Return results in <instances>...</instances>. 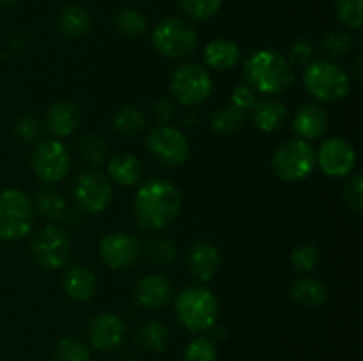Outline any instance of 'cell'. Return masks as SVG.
<instances>
[{
	"instance_id": "f546056e",
	"label": "cell",
	"mask_w": 363,
	"mask_h": 361,
	"mask_svg": "<svg viewBox=\"0 0 363 361\" xmlns=\"http://www.w3.org/2000/svg\"><path fill=\"white\" fill-rule=\"evenodd\" d=\"M78 149H80V156L87 166L96 168L106 161V145L96 134H87V137L82 138Z\"/></svg>"
},
{
	"instance_id": "d4e9b609",
	"label": "cell",
	"mask_w": 363,
	"mask_h": 361,
	"mask_svg": "<svg viewBox=\"0 0 363 361\" xmlns=\"http://www.w3.org/2000/svg\"><path fill=\"white\" fill-rule=\"evenodd\" d=\"M135 342L147 353H162L169 343V328L160 321H147L135 331Z\"/></svg>"
},
{
	"instance_id": "4fadbf2b",
	"label": "cell",
	"mask_w": 363,
	"mask_h": 361,
	"mask_svg": "<svg viewBox=\"0 0 363 361\" xmlns=\"http://www.w3.org/2000/svg\"><path fill=\"white\" fill-rule=\"evenodd\" d=\"M357 152L353 145L340 137L328 138L315 152V165L321 166L323 172L330 177H344L354 168Z\"/></svg>"
},
{
	"instance_id": "cb8c5ba5",
	"label": "cell",
	"mask_w": 363,
	"mask_h": 361,
	"mask_svg": "<svg viewBox=\"0 0 363 361\" xmlns=\"http://www.w3.org/2000/svg\"><path fill=\"white\" fill-rule=\"evenodd\" d=\"M108 173L121 186H135L142 177L140 161L133 154L121 152L108 161Z\"/></svg>"
},
{
	"instance_id": "603a6c76",
	"label": "cell",
	"mask_w": 363,
	"mask_h": 361,
	"mask_svg": "<svg viewBox=\"0 0 363 361\" xmlns=\"http://www.w3.org/2000/svg\"><path fill=\"white\" fill-rule=\"evenodd\" d=\"M291 296L301 306H319L328 297L325 282L314 276H301L291 287Z\"/></svg>"
},
{
	"instance_id": "e0dca14e",
	"label": "cell",
	"mask_w": 363,
	"mask_h": 361,
	"mask_svg": "<svg viewBox=\"0 0 363 361\" xmlns=\"http://www.w3.org/2000/svg\"><path fill=\"white\" fill-rule=\"evenodd\" d=\"M188 271L199 282H209L215 278L220 265V253L211 243H197L190 248L186 257Z\"/></svg>"
},
{
	"instance_id": "60d3db41",
	"label": "cell",
	"mask_w": 363,
	"mask_h": 361,
	"mask_svg": "<svg viewBox=\"0 0 363 361\" xmlns=\"http://www.w3.org/2000/svg\"><path fill=\"white\" fill-rule=\"evenodd\" d=\"M312 57H314V46H312V42L308 41L307 38L296 39V41L291 45L289 48L291 62L305 66V64H311Z\"/></svg>"
},
{
	"instance_id": "ac0fdd59",
	"label": "cell",
	"mask_w": 363,
	"mask_h": 361,
	"mask_svg": "<svg viewBox=\"0 0 363 361\" xmlns=\"http://www.w3.org/2000/svg\"><path fill=\"white\" fill-rule=\"evenodd\" d=\"M328 127V113L321 105L308 103L298 110L293 120V131L301 140H315Z\"/></svg>"
},
{
	"instance_id": "5bb4252c",
	"label": "cell",
	"mask_w": 363,
	"mask_h": 361,
	"mask_svg": "<svg viewBox=\"0 0 363 361\" xmlns=\"http://www.w3.org/2000/svg\"><path fill=\"white\" fill-rule=\"evenodd\" d=\"M138 243L126 232H112L99 243V257L110 269H126L137 260Z\"/></svg>"
},
{
	"instance_id": "8d00e7d4",
	"label": "cell",
	"mask_w": 363,
	"mask_h": 361,
	"mask_svg": "<svg viewBox=\"0 0 363 361\" xmlns=\"http://www.w3.org/2000/svg\"><path fill=\"white\" fill-rule=\"evenodd\" d=\"M216 356L218 353H216L215 343L206 336L191 340L184 350V361H216Z\"/></svg>"
},
{
	"instance_id": "ab89813d",
	"label": "cell",
	"mask_w": 363,
	"mask_h": 361,
	"mask_svg": "<svg viewBox=\"0 0 363 361\" xmlns=\"http://www.w3.org/2000/svg\"><path fill=\"white\" fill-rule=\"evenodd\" d=\"M14 133H16V137L20 138L21 142L32 144V142L38 140L39 134H41V122L30 115L20 117L16 122V127H14Z\"/></svg>"
},
{
	"instance_id": "52a82bcc",
	"label": "cell",
	"mask_w": 363,
	"mask_h": 361,
	"mask_svg": "<svg viewBox=\"0 0 363 361\" xmlns=\"http://www.w3.org/2000/svg\"><path fill=\"white\" fill-rule=\"evenodd\" d=\"M152 46L167 59H183L197 46V32L179 18H169L156 25L152 32Z\"/></svg>"
},
{
	"instance_id": "5b68a950",
	"label": "cell",
	"mask_w": 363,
	"mask_h": 361,
	"mask_svg": "<svg viewBox=\"0 0 363 361\" xmlns=\"http://www.w3.org/2000/svg\"><path fill=\"white\" fill-rule=\"evenodd\" d=\"M272 168L286 183H300L315 168V151L307 140H289L280 145L272 158Z\"/></svg>"
},
{
	"instance_id": "277c9868",
	"label": "cell",
	"mask_w": 363,
	"mask_h": 361,
	"mask_svg": "<svg viewBox=\"0 0 363 361\" xmlns=\"http://www.w3.org/2000/svg\"><path fill=\"white\" fill-rule=\"evenodd\" d=\"M34 214V205L23 191L4 190L0 193V239L18 241L28 236Z\"/></svg>"
},
{
	"instance_id": "6da1fadb",
	"label": "cell",
	"mask_w": 363,
	"mask_h": 361,
	"mask_svg": "<svg viewBox=\"0 0 363 361\" xmlns=\"http://www.w3.org/2000/svg\"><path fill=\"white\" fill-rule=\"evenodd\" d=\"M133 209L135 218L142 229H165L179 214L181 193L170 180L156 177L138 188Z\"/></svg>"
},
{
	"instance_id": "ee69618b",
	"label": "cell",
	"mask_w": 363,
	"mask_h": 361,
	"mask_svg": "<svg viewBox=\"0 0 363 361\" xmlns=\"http://www.w3.org/2000/svg\"><path fill=\"white\" fill-rule=\"evenodd\" d=\"M354 71H357L358 80H362V57H358L357 62H354Z\"/></svg>"
},
{
	"instance_id": "3957f363",
	"label": "cell",
	"mask_w": 363,
	"mask_h": 361,
	"mask_svg": "<svg viewBox=\"0 0 363 361\" xmlns=\"http://www.w3.org/2000/svg\"><path fill=\"white\" fill-rule=\"evenodd\" d=\"M218 314V299L204 287H188L176 299L177 321L191 333L208 331L215 326Z\"/></svg>"
},
{
	"instance_id": "d590c367",
	"label": "cell",
	"mask_w": 363,
	"mask_h": 361,
	"mask_svg": "<svg viewBox=\"0 0 363 361\" xmlns=\"http://www.w3.org/2000/svg\"><path fill=\"white\" fill-rule=\"evenodd\" d=\"M147 257L149 260L155 262L156 265H170L176 260V248L165 237H156L147 244Z\"/></svg>"
},
{
	"instance_id": "7c38bea8",
	"label": "cell",
	"mask_w": 363,
	"mask_h": 361,
	"mask_svg": "<svg viewBox=\"0 0 363 361\" xmlns=\"http://www.w3.org/2000/svg\"><path fill=\"white\" fill-rule=\"evenodd\" d=\"M73 195L77 204L85 212L98 214L103 212L112 202V184L103 173L89 170L77 177L73 186Z\"/></svg>"
},
{
	"instance_id": "ba28073f",
	"label": "cell",
	"mask_w": 363,
	"mask_h": 361,
	"mask_svg": "<svg viewBox=\"0 0 363 361\" xmlns=\"http://www.w3.org/2000/svg\"><path fill=\"white\" fill-rule=\"evenodd\" d=\"M170 91H172V96L181 105H201L211 96V74L199 64H183V66L174 71Z\"/></svg>"
},
{
	"instance_id": "9a60e30c",
	"label": "cell",
	"mask_w": 363,
	"mask_h": 361,
	"mask_svg": "<svg viewBox=\"0 0 363 361\" xmlns=\"http://www.w3.org/2000/svg\"><path fill=\"white\" fill-rule=\"evenodd\" d=\"M123 321L113 314H101L89 322V340L98 350H112L121 345L124 338Z\"/></svg>"
},
{
	"instance_id": "f35d334b",
	"label": "cell",
	"mask_w": 363,
	"mask_h": 361,
	"mask_svg": "<svg viewBox=\"0 0 363 361\" xmlns=\"http://www.w3.org/2000/svg\"><path fill=\"white\" fill-rule=\"evenodd\" d=\"M323 48L330 57H344L351 50V38L340 32H330L323 39Z\"/></svg>"
},
{
	"instance_id": "2e32d148",
	"label": "cell",
	"mask_w": 363,
	"mask_h": 361,
	"mask_svg": "<svg viewBox=\"0 0 363 361\" xmlns=\"http://www.w3.org/2000/svg\"><path fill=\"white\" fill-rule=\"evenodd\" d=\"M135 301L145 310H160L172 297V285L162 275L144 276L135 285Z\"/></svg>"
},
{
	"instance_id": "83f0119b",
	"label": "cell",
	"mask_w": 363,
	"mask_h": 361,
	"mask_svg": "<svg viewBox=\"0 0 363 361\" xmlns=\"http://www.w3.org/2000/svg\"><path fill=\"white\" fill-rule=\"evenodd\" d=\"M245 124V112L234 105L220 106L211 117V127L216 133L229 134L240 130Z\"/></svg>"
},
{
	"instance_id": "7402d4cb",
	"label": "cell",
	"mask_w": 363,
	"mask_h": 361,
	"mask_svg": "<svg viewBox=\"0 0 363 361\" xmlns=\"http://www.w3.org/2000/svg\"><path fill=\"white\" fill-rule=\"evenodd\" d=\"M238 59H240V48H238L236 42L225 38L213 39L204 50V60L213 69H230V67L236 66Z\"/></svg>"
},
{
	"instance_id": "b9f144b4",
	"label": "cell",
	"mask_w": 363,
	"mask_h": 361,
	"mask_svg": "<svg viewBox=\"0 0 363 361\" xmlns=\"http://www.w3.org/2000/svg\"><path fill=\"white\" fill-rule=\"evenodd\" d=\"M255 92L252 91L248 85H238L233 91V98H230V105L238 106L240 110H250L255 106Z\"/></svg>"
},
{
	"instance_id": "836d02e7",
	"label": "cell",
	"mask_w": 363,
	"mask_h": 361,
	"mask_svg": "<svg viewBox=\"0 0 363 361\" xmlns=\"http://www.w3.org/2000/svg\"><path fill=\"white\" fill-rule=\"evenodd\" d=\"M319 262V250L318 246L311 243H303L296 246L291 255V264L293 269L298 273H308L318 265Z\"/></svg>"
},
{
	"instance_id": "9c48e42d",
	"label": "cell",
	"mask_w": 363,
	"mask_h": 361,
	"mask_svg": "<svg viewBox=\"0 0 363 361\" xmlns=\"http://www.w3.org/2000/svg\"><path fill=\"white\" fill-rule=\"evenodd\" d=\"M32 255L45 269H60L67 264L71 255L69 237L62 229L46 225L32 237Z\"/></svg>"
},
{
	"instance_id": "ffe728a7",
	"label": "cell",
	"mask_w": 363,
	"mask_h": 361,
	"mask_svg": "<svg viewBox=\"0 0 363 361\" xmlns=\"http://www.w3.org/2000/svg\"><path fill=\"white\" fill-rule=\"evenodd\" d=\"M62 287L64 292L67 297H71L73 301H89L96 294L98 289V280L96 275L85 265H71L66 271L62 278Z\"/></svg>"
},
{
	"instance_id": "74e56055",
	"label": "cell",
	"mask_w": 363,
	"mask_h": 361,
	"mask_svg": "<svg viewBox=\"0 0 363 361\" xmlns=\"http://www.w3.org/2000/svg\"><path fill=\"white\" fill-rule=\"evenodd\" d=\"M344 202H346L347 207L354 212H362L363 209V177L358 176L351 177L346 183L342 191Z\"/></svg>"
},
{
	"instance_id": "1f68e13d",
	"label": "cell",
	"mask_w": 363,
	"mask_h": 361,
	"mask_svg": "<svg viewBox=\"0 0 363 361\" xmlns=\"http://www.w3.org/2000/svg\"><path fill=\"white\" fill-rule=\"evenodd\" d=\"M91 350L82 340L74 336L62 338L55 347V361H89Z\"/></svg>"
},
{
	"instance_id": "d6a6232c",
	"label": "cell",
	"mask_w": 363,
	"mask_h": 361,
	"mask_svg": "<svg viewBox=\"0 0 363 361\" xmlns=\"http://www.w3.org/2000/svg\"><path fill=\"white\" fill-rule=\"evenodd\" d=\"M337 16H339L340 23L346 27L362 28L363 25V0H337Z\"/></svg>"
},
{
	"instance_id": "30bf717a",
	"label": "cell",
	"mask_w": 363,
	"mask_h": 361,
	"mask_svg": "<svg viewBox=\"0 0 363 361\" xmlns=\"http://www.w3.org/2000/svg\"><path fill=\"white\" fill-rule=\"evenodd\" d=\"M145 145L160 163L169 166H177L186 161L188 151H190V145H188L183 131L169 126V124H160V126L152 127L151 133L145 138Z\"/></svg>"
},
{
	"instance_id": "d6986e66",
	"label": "cell",
	"mask_w": 363,
	"mask_h": 361,
	"mask_svg": "<svg viewBox=\"0 0 363 361\" xmlns=\"http://www.w3.org/2000/svg\"><path fill=\"white\" fill-rule=\"evenodd\" d=\"M80 108L71 101H57L46 112V130L53 137H69L80 124Z\"/></svg>"
},
{
	"instance_id": "4316f807",
	"label": "cell",
	"mask_w": 363,
	"mask_h": 361,
	"mask_svg": "<svg viewBox=\"0 0 363 361\" xmlns=\"http://www.w3.org/2000/svg\"><path fill=\"white\" fill-rule=\"evenodd\" d=\"M145 119L144 112L135 106H124V108L117 110V113L113 115V130L124 138L137 137L142 130L145 127Z\"/></svg>"
},
{
	"instance_id": "7bdbcfd3",
	"label": "cell",
	"mask_w": 363,
	"mask_h": 361,
	"mask_svg": "<svg viewBox=\"0 0 363 361\" xmlns=\"http://www.w3.org/2000/svg\"><path fill=\"white\" fill-rule=\"evenodd\" d=\"M152 112H155V117L160 122H167V120H170V117L174 115V105L169 99H160V101L155 103Z\"/></svg>"
},
{
	"instance_id": "f1b7e54d",
	"label": "cell",
	"mask_w": 363,
	"mask_h": 361,
	"mask_svg": "<svg viewBox=\"0 0 363 361\" xmlns=\"http://www.w3.org/2000/svg\"><path fill=\"white\" fill-rule=\"evenodd\" d=\"M66 198L57 190H43L35 197V209L48 219H59L66 212Z\"/></svg>"
},
{
	"instance_id": "4dcf8cb0",
	"label": "cell",
	"mask_w": 363,
	"mask_h": 361,
	"mask_svg": "<svg viewBox=\"0 0 363 361\" xmlns=\"http://www.w3.org/2000/svg\"><path fill=\"white\" fill-rule=\"evenodd\" d=\"M116 28L126 38H138L145 32L147 23H145V18L137 9L126 7V9L119 11V14H117Z\"/></svg>"
},
{
	"instance_id": "e575fe53",
	"label": "cell",
	"mask_w": 363,
	"mask_h": 361,
	"mask_svg": "<svg viewBox=\"0 0 363 361\" xmlns=\"http://www.w3.org/2000/svg\"><path fill=\"white\" fill-rule=\"evenodd\" d=\"M177 2L188 16L197 20H208L215 16L222 7V0H177Z\"/></svg>"
},
{
	"instance_id": "8992f818",
	"label": "cell",
	"mask_w": 363,
	"mask_h": 361,
	"mask_svg": "<svg viewBox=\"0 0 363 361\" xmlns=\"http://www.w3.org/2000/svg\"><path fill=\"white\" fill-rule=\"evenodd\" d=\"M303 85L308 94L323 103L340 101L350 92V76L337 64L321 60L308 64L303 73Z\"/></svg>"
},
{
	"instance_id": "484cf974",
	"label": "cell",
	"mask_w": 363,
	"mask_h": 361,
	"mask_svg": "<svg viewBox=\"0 0 363 361\" xmlns=\"http://www.w3.org/2000/svg\"><path fill=\"white\" fill-rule=\"evenodd\" d=\"M59 27L60 32L67 38H82L91 28V14L85 7L71 6L60 14Z\"/></svg>"
},
{
	"instance_id": "8fae6325",
	"label": "cell",
	"mask_w": 363,
	"mask_h": 361,
	"mask_svg": "<svg viewBox=\"0 0 363 361\" xmlns=\"http://www.w3.org/2000/svg\"><path fill=\"white\" fill-rule=\"evenodd\" d=\"M32 170L43 183H59L69 172V152L59 140H43L32 154Z\"/></svg>"
},
{
	"instance_id": "f6af8a7d",
	"label": "cell",
	"mask_w": 363,
	"mask_h": 361,
	"mask_svg": "<svg viewBox=\"0 0 363 361\" xmlns=\"http://www.w3.org/2000/svg\"><path fill=\"white\" fill-rule=\"evenodd\" d=\"M16 2H20V0H0V4H2V6H13V4H16Z\"/></svg>"
},
{
	"instance_id": "44dd1931",
	"label": "cell",
	"mask_w": 363,
	"mask_h": 361,
	"mask_svg": "<svg viewBox=\"0 0 363 361\" xmlns=\"http://www.w3.org/2000/svg\"><path fill=\"white\" fill-rule=\"evenodd\" d=\"M252 110H254L252 119H254L255 127L264 133H275L287 120V108L275 99H264V101L255 103Z\"/></svg>"
},
{
	"instance_id": "7a4b0ae2",
	"label": "cell",
	"mask_w": 363,
	"mask_h": 361,
	"mask_svg": "<svg viewBox=\"0 0 363 361\" xmlns=\"http://www.w3.org/2000/svg\"><path fill=\"white\" fill-rule=\"evenodd\" d=\"M243 74L252 91L266 96L280 94L294 81V71L289 60L272 50L252 53L245 60Z\"/></svg>"
}]
</instances>
